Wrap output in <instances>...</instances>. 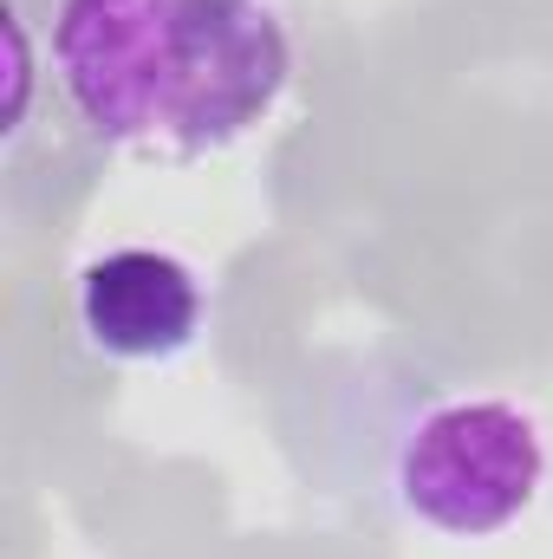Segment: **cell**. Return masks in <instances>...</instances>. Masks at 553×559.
Returning a JSON list of instances; mask_svg holds the SVG:
<instances>
[{
    "label": "cell",
    "mask_w": 553,
    "mask_h": 559,
    "mask_svg": "<svg viewBox=\"0 0 553 559\" xmlns=\"http://www.w3.org/2000/svg\"><path fill=\"white\" fill-rule=\"evenodd\" d=\"M286 0H59L52 79L111 150L202 163L248 143L293 92Z\"/></svg>",
    "instance_id": "1"
},
{
    "label": "cell",
    "mask_w": 553,
    "mask_h": 559,
    "mask_svg": "<svg viewBox=\"0 0 553 559\" xmlns=\"http://www.w3.org/2000/svg\"><path fill=\"white\" fill-rule=\"evenodd\" d=\"M391 488L416 527L443 540H489L541 501L548 436L508 397H443L411 423Z\"/></svg>",
    "instance_id": "2"
},
{
    "label": "cell",
    "mask_w": 553,
    "mask_h": 559,
    "mask_svg": "<svg viewBox=\"0 0 553 559\" xmlns=\"http://www.w3.org/2000/svg\"><path fill=\"white\" fill-rule=\"evenodd\" d=\"M79 332L111 365H169L202 338V274L169 248H111L85 261L72 293Z\"/></svg>",
    "instance_id": "3"
}]
</instances>
